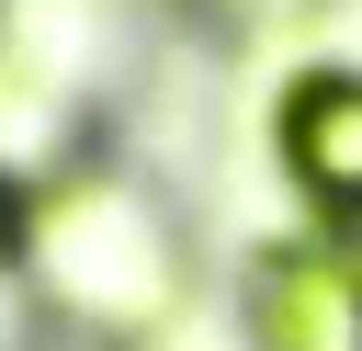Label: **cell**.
Returning <instances> with one entry per match:
<instances>
[{
	"mask_svg": "<svg viewBox=\"0 0 362 351\" xmlns=\"http://www.w3.org/2000/svg\"><path fill=\"white\" fill-rule=\"evenodd\" d=\"M11 215H23V170L0 159V260H11Z\"/></svg>",
	"mask_w": 362,
	"mask_h": 351,
	"instance_id": "obj_5",
	"label": "cell"
},
{
	"mask_svg": "<svg viewBox=\"0 0 362 351\" xmlns=\"http://www.w3.org/2000/svg\"><path fill=\"white\" fill-rule=\"evenodd\" d=\"M45 340V317H34V294H23V272L0 260V351H34Z\"/></svg>",
	"mask_w": 362,
	"mask_h": 351,
	"instance_id": "obj_4",
	"label": "cell"
},
{
	"mask_svg": "<svg viewBox=\"0 0 362 351\" xmlns=\"http://www.w3.org/2000/svg\"><path fill=\"white\" fill-rule=\"evenodd\" d=\"M272 170L305 226H362V68H294L272 102Z\"/></svg>",
	"mask_w": 362,
	"mask_h": 351,
	"instance_id": "obj_3",
	"label": "cell"
},
{
	"mask_svg": "<svg viewBox=\"0 0 362 351\" xmlns=\"http://www.w3.org/2000/svg\"><path fill=\"white\" fill-rule=\"evenodd\" d=\"M11 272H23L34 317L57 340H79V351H158L192 317L181 204L113 147H68V159L23 170Z\"/></svg>",
	"mask_w": 362,
	"mask_h": 351,
	"instance_id": "obj_1",
	"label": "cell"
},
{
	"mask_svg": "<svg viewBox=\"0 0 362 351\" xmlns=\"http://www.w3.org/2000/svg\"><path fill=\"white\" fill-rule=\"evenodd\" d=\"M238 351H362V226H294L238 260Z\"/></svg>",
	"mask_w": 362,
	"mask_h": 351,
	"instance_id": "obj_2",
	"label": "cell"
}]
</instances>
